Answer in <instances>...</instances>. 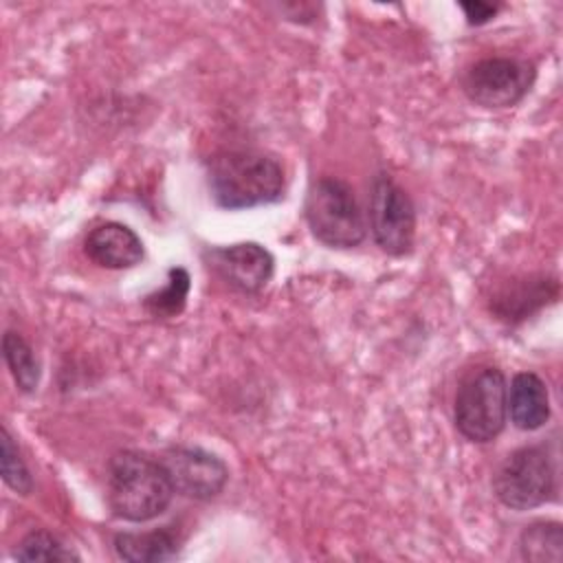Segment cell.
Instances as JSON below:
<instances>
[{
	"mask_svg": "<svg viewBox=\"0 0 563 563\" xmlns=\"http://www.w3.org/2000/svg\"><path fill=\"white\" fill-rule=\"evenodd\" d=\"M559 297V282L556 277L548 275H530L504 282L488 299L490 312L506 321L519 323L526 321L530 314L541 310L543 306L556 301Z\"/></svg>",
	"mask_w": 563,
	"mask_h": 563,
	"instance_id": "10",
	"label": "cell"
},
{
	"mask_svg": "<svg viewBox=\"0 0 563 563\" xmlns=\"http://www.w3.org/2000/svg\"><path fill=\"white\" fill-rule=\"evenodd\" d=\"M519 552L526 561H561L563 528L559 521H534L519 534Z\"/></svg>",
	"mask_w": 563,
	"mask_h": 563,
	"instance_id": "15",
	"label": "cell"
},
{
	"mask_svg": "<svg viewBox=\"0 0 563 563\" xmlns=\"http://www.w3.org/2000/svg\"><path fill=\"white\" fill-rule=\"evenodd\" d=\"M202 260L222 282L244 295L260 292L275 273V257L260 242L209 246Z\"/></svg>",
	"mask_w": 563,
	"mask_h": 563,
	"instance_id": "9",
	"label": "cell"
},
{
	"mask_svg": "<svg viewBox=\"0 0 563 563\" xmlns=\"http://www.w3.org/2000/svg\"><path fill=\"white\" fill-rule=\"evenodd\" d=\"M207 185L216 207L253 209L282 200L286 178L277 158L255 150H224L207 163Z\"/></svg>",
	"mask_w": 563,
	"mask_h": 563,
	"instance_id": "1",
	"label": "cell"
},
{
	"mask_svg": "<svg viewBox=\"0 0 563 563\" xmlns=\"http://www.w3.org/2000/svg\"><path fill=\"white\" fill-rule=\"evenodd\" d=\"M508 416L521 431H537L550 420V394L534 372H517L508 387Z\"/></svg>",
	"mask_w": 563,
	"mask_h": 563,
	"instance_id": "12",
	"label": "cell"
},
{
	"mask_svg": "<svg viewBox=\"0 0 563 563\" xmlns=\"http://www.w3.org/2000/svg\"><path fill=\"white\" fill-rule=\"evenodd\" d=\"M174 490L196 501L218 497L229 482V466L216 453L200 446H169L161 457Z\"/></svg>",
	"mask_w": 563,
	"mask_h": 563,
	"instance_id": "8",
	"label": "cell"
},
{
	"mask_svg": "<svg viewBox=\"0 0 563 563\" xmlns=\"http://www.w3.org/2000/svg\"><path fill=\"white\" fill-rule=\"evenodd\" d=\"M369 229L374 242L387 255H407L416 240V207L409 194L385 172L372 178Z\"/></svg>",
	"mask_w": 563,
	"mask_h": 563,
	"instance_id": "7",
	"label": "cell"
},
{
	"mask_svg": "<svg viewBox=\"0 0 563 563\" xmlns=\"http://www.w3.org/2000/svg\"><path fill=\"white\" fill-rule=\"evenodd\" d=\"M0 473H2L4 484L13 493L29 495L33 490L31 471L22 457L20 446L15 444V440L7 427L0 429Z\"/></svg>",
	"mask_w": 563,
	"mask_h": 563,
	"instance_id": "18",
	"label": "cell"
},
{
	"mask_svg": "<svg viewBox=\"0 0 563 563\" xmlns=\"http://www.w3.org/2000/svg\"><path fill=\"white\" fill-rule=\"evenodd\" d=\"M508 420V383L499 367L471 372L455 391V429L475 444L493 442Z\"/></svg>",
	"mask_w": 563,
	"mask_h": 563,
	"instance_id": "4",
	"label": "cell"
},
{
	"mask_svg": "<svg viewBox=\"0 0 563 563\" xmlns=\"http://www.w3.org/2000/svg\"><path fill=\"white\" fill-rule=\"evenodd\" d=\"M537 66L519 57H484L471 64L462 77V90L475 106L504 110L517 106L532 88Z\"/></svg>",
	"mask_w": 563,
	"mask_h": 563,
	"instance_id": "6",
	"label": "cell"
},
{
	"mask_svg": "<svg viewBox=\"0 0 563 563\" xmlns=\"http://www.w3.org/2000/svg\"><path fill=\"white\" fill-rule=\"evenodd\" d=\"M495 497L523 512L548 504L556 490L554 462L543 444H528L506 455L493 477Z\"/></svg>",
	"mask_w": 563,
	"mask_h": 563,
	"instance_id": "5",
	"label": "cell"
},
{
	"mask_svg": "<svg viewBox=\"0 0 563 563\" xmlns=\"http://www.w3.org/2000/svg\"><path fill=\"white\" fill-rule=\"evenodd\" d=\"M176 490L161 460L123 449L108 460L106 497L112 515L130 523H145L163 515Z\"/></svg>",
	"mask_w": 563,
	"mask_h": 563,
	"instance_id": "2",
	"label": "cell"
},
{
	"mask_svg": "<svg viewBox=\"0 0 563 563\" xmlns=\"http://www.w3.org/2000/svg\"><path fill=\"white\" fill-rule=\"evenodd\" d=\"M84 253L92 264L101 268L123 271L141 264L145 257V246L134 229L110 220L88 231L84 240Z\"/></svg>",
	"mask_w": 563,
	"mask_h": 563,
	"instance_id": "11",
	"label": "cell"
},
{
	"mask_svg": "<svg viewBox=\"0 0 563 563\" xmlns=\"http://www.w3.org/2000/svg\"><path fill=\"white\" fill-rule=\"evenodd\" d=\"M191 288V279L187 268L172 266L167 273V284L154 292H150L143 301L145 310L156 319H172L185 310L187 295Z\"/></svg>",
	"mask_w": 563,
	"mask_h": 563,
	"instance_id": "16",
	"label": "cell"
},
{
	"mask_svg": "<svg viewBox=\"0 0 563 563\" xmlns=\"http://www.w3.org/2000/svg\"><path fill=\"white\" fill-rule=\"evenodd\" d=\"M2 356L4 363L22 394H33L42 378L40 361L31 343L15 330H7L2 336Z\"/></svg>",
	"mask_w": 563,
	"mask_h": 563,
	"instance_id": "14",
	"label": "cell"
},
{
	"mask_svg": "<svg viewBox=\"0 0 563 563\" xmlns=\"http://www.w3.org/2000/svg\"><path fill=\"white\" fill-rule=\"evenodd\" d=\"M306 224L317 242L330 249H354L365 240L367 227L354 189L332 176L317 178L303 202Z\"/></svg>",
	"mask_w": 563,
	"mask_h": 563,
	"instance_id": "3",
	"label": "cell"
},
{
	"mask_svg": "<svg viewBox=\"0 0 563 563\" xmlns=\"http://www.w3.org/2000/svg\"><path fill=\"white\" fill-rule=\"evenodd\" d=\"M183 537L176 526H163L143 532H117L112 550L128 563H163L178 556Z\"/></svg>",
	"mask_w": 563,
	"mask_h": 563,
	"instance_id": "13",
	"label": "cell"
},
{
	"mask_svg": "<svg viewBox=\"0 0 563 563\" xmlns=\"http://www.w3.org/2000/svg\"><path fill=\"white\" fill-rule=\"evenodd\" d=\"M460 9L464 11V18H466V22H468V24H473V26H482V24L490 22V20L499 13L501 4H493V2L475 0V2H460Z\"/></svg>",
	"mask_w": 563,
	"mask_h": 563,
	"instance_id": "19",
	"label": "cell"
},
{
	"mask_svg": "<svg viewBox=\"0 0 563 563\" xmlns=\"http://www.w3.org/2000/svg\"><path fill=\"white\" fill-rule=\"evenodd\" d=\"M13 556L18 561H79L81 556L48 530H31L18 543Z\"/></svg>",
	"mask_w": 563,
	"mask_h": 563,
	"instance_id": "17",
	"label": "cell"
}]
</instances>
